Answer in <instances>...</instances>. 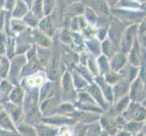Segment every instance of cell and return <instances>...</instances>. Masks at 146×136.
<instances>
[{
    "label": "cell",
    "instance_id": "7",
    "mask_svg": "<svg viewBox=\"0 0 146 136\" xmlns=\"http://www.w3.org/2000/svg\"><path fill=\"white\" fill-rule=\"evenodd\" d=\"M58 75V63L56 60H54L52 64V66L50 68V71H49V76H50V79H55L57 77Z\"/></svg>",
    "mask_w": 146,
    "mask_h": 136
},
{
    "label": "cell",
    "instance_id": "3",
    "mask_svg": "<svg viewBox=\"0 0 146 136\" xmlns=\"http://www.w3.org/2000/svg\"><path fill=\"white\" fill-rule=\"evenodd\" d=\"M139 44L135 43L133 48L132 49V52L130 54V60L133 65H138L140 62V50Z\"/></svg>",
    "mask_w": 146,
    "mask_h": 136
},
{
    "label": "cell",
    "instance_id": "5",
    "mask_svg": "<svg viewBox=\"0 0 146 136\" xmlns=\"http://www.w3.org/2000/svg\"><path fill=\"white\" fill-rule=\"evenodd\" d=\"M43 2L44 0H35L33 4V14L36 17H41L43 15Z\"/></svg>",
    "mask_w": 146,
    "mask_h": 136
},
{
    "label": "cell",
    "instance_id": "8",
    "mask_svg": "<svg viewBox=\"0 0 146 136\" xmlns=\"http://www.w3.org/2000/svg\"><path fill=\"white\" fill-rule=\"evenodd\" d=\"M85 16H86V19L90 23L94 24L95 22V16H94V13L92 11L90 8H87L86 10V13H85Z\"/></svg>",
    "mask_w": 146,
    "mask_h": 136
},
{
    "label": "cell",
    "instance_id": "4",
    "mask_svg": "<svg viewBox=\"0 0 146 136\" xmlns=\"http://www.w3.org/2000/svg\"><path fill=\"white\" fill-rule=\"evenodd\" d=\"M125 63V57L123 54H116L114 56L113 62H112V66L114 70H117L121 68Z\"/></svg>",
    "mask_w": 146,
    "mask_h": 136
},
{
    "label": "cell",
    "instance_id": "11",
    "mask_svg": "<svg viewBox=\"0 0 146 136\" xmlns=\"http://www.w3.org/2000/svg\"><path fill=\"white\" fill-rule=\"evenodd\" d=\"M141 1H146V0H141Z\"/></svg>",
    "mask_w": 146,
    "mask_h": 136
},
{
    "label": "cell",
    "instance_id": "2",
    "mask_svg": "<svg viewBox=\"0 0 146 136\" xmlns=\"http://www.w3.org/2000/svg\"><path fill=\"white\" fill-rule=\"evenodd\" d=\"M27 14V7L24 3V1L18 0L17 2V5L15 6L13 10V16L17 18H20L22 17H25Z\"/></svg>",
    "mask_w": 146,
    "mask_h": 136
},
{
    "label": "cell",
    "instance_id": "1",
    "mask_svg": "<svg viewBox=\"0 0 146 136\" xmlns=\"http://www.w3.org/2000/svg\"><path fill=\"white\" fill-rule=\"evenodd\" d=\"M135 33H136V26L130 27L124 32L122 40V48L124 53L128 52L130 50L131 45H132V43L133 41V38L135 36Z\"/></svg>",
    "mask_w": 146,
    "mask_h": 136
},
{
    "label": "cell",
    "instance_id": "10",
    "mask_svg": "<svg viewBox=\"0 0 146 136\" xmlns=\"http://www.w3.org/2000/svg\"><path fill=\"white\" fill-rule=\"evenodd\" d=\"M15 4H16V0H7V7L8 9H11L12 7H15Z\"/></svg>",
    "mask_w": 146,
    "mask_h": 136
},
{
    "label": "cell",
    "instance_id": "6",
    "mask_svg": "<svg viewBox=\"0 0 146 136\" xmlns=\"http://www.w3.org/2000/svg\"><path fill=\"white\" fill-rule=\"evenodd\" d=\"M54 7V0H44L43 2V11L46 15H48L52 12Z\"/></svg>",
    "mask_w": 146,
    "mask_h": 136
},
{
    "label": "cell",
    "instance_id": "9",
    "mask_svg": "<svg viewBox=\"0 0 146 136\" xmlns=\"http://www.w3.org/2000/svg\"><path fill=\"white\" fill-rule=\"evenodd\" d=\"M28 83H30L32 85H39L42 84V79L41 77H34L30 81H28Z\"/></svg>",
    "mask_w": 146,
    "mask_h": 136
}]
</instances>
